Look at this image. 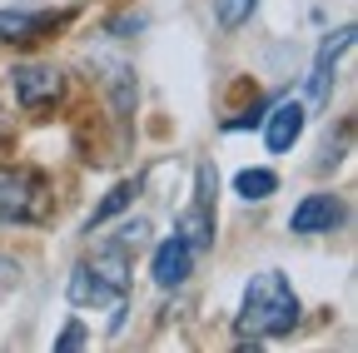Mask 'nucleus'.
<instances>
[{"mask_svg":"<svg viewBox=\"0 0 358 353\" xmlns=\"http://www.w3.org/2000/svg\"><path fill=\"white\" fill-rule=\"evenodd\" d=\"M299 324V298H294V289H289V279L279 274V269H264V274H254L249 279V289H244V303H239V329H244V338H279V333H289Z\"/></svg>","mask_w":358,"mask_h":353,"instance_id":"nucleus-1","label":"nucleus"},{"mask_svg":"<svg viewBox=\"0 0 358 353\" xmlns=\"http://www.w3.org/2000/svg\"><path fill=\"white\" fill-rule=\"evenodd\" d=\"M50 219V185L30 169H0V224H40Z\"/></svg>","mask_w":358,"mask_h":353,"instance_id":"nucleus-2","label":"nucleus"},{"mask_svg":"<svg viewBox=\"0 0 358 353\" xmlns=\"http://www.w3.org/2000/svg\"><path fill=\"white\" fill-rule=\"evenodd\" d=\"M10 85H15V100L25 110H45V105H55L65 95V75L55 65H20L10 75Z\"/></svg>","mask_w":358,"mask_h":353,"instance_id":"nucleus-3","label":"nucleus"},{"mask_svg":"<svg viewBox=\"0 0 358 353\" xmlns=\"http://www.w3.org/2000/svg\"><path fill=\"white\" fill-rule=\"evenodd\" d=\"M189 269H194V249L179 239V234H169L159 249H155V284L159 289H179L189 279Z\"/></svg>","mask_w":358,"mask_h":353,"instance_id":"nucleus-4","label":"nucleus"},{"mask_svg":"<svg viewBox=\"0 0 358 353\" xmlns=\"http://www.w3.org/2000/svg\"><path fill=\"white\" fill-rule=\"evenodd\" d=\"M60 25L55 10H0V40H10V45H35L40 35H50Z\"/></svg>","mask_w":358,"mask_h":353,"instance_id":"nucleus-5","label":"nucleus"},{"mask_svg":"<svg viewBox=\"0 0 358 353\" xmlns=\"http://www.w3.org/2000/svg\"><path fill=\"white\" fill-rule=\"evenodd\" d=\"M334 224H343V204H338L334 194H308V199L294 209V219H289L294 234H324V229H334Z\"/></svg>","mask_w":358,"mask_h":353,"instance_id":"nucleus-6","label":"nucleus"},{"mask_svg":"<svg viewBox=\"0 0 358 353\" xmlns=\"http://www.w3.org/2000/svg\"><path fill=\"white\" fill-rule=\"evenodd\" d=\"M348 45H353V25H338V35H329V40H324L319 60H313V75H308V100H329L334 65H338V55H348Z\"/></svg>","mask_w":358,"mask_h":353,"instance_id":"nucleus-7","label":"nucleus"},{"mask_svg":"<svg viewBox=\"0 0 358 353\" xmlns=\"http://www.w3.org/2000/svg\"><path fill=\"white\" fill-rule=\"evenodd\" d=\"M65 294H70V303H75V308H105V303H115V298H120V289H115L105 274H95L90 264H80V269L70 274Z\"/></svg>","mask_w":358,"mask_h":353,"instance_id":"nucleus-8","label":"nucleus"},{"mask_svg":"<svg viewBox=\"0 0 358 353\" xmlns=\"http://www.w3.org/2000/svg\"><path fill=\"white\" fill-rule=\"evenodd\" d=\"M299 135H303V105H299V100L279 105L274 115L264 120V145H268V154L294 150V145H299Z\"/></svg>","mask_w":358,"mask_h":353,"instance_id":"nucleus-9","label":"nucleus"},{"mask_svg":"<svg viewBox=\"0 0 358 353\" xmlns=\"http://www.w3.org/2000/svg\"><path fill=\"white\" fill-rule=\"evenodd\" d=\"M174 234L185 239V244H189L194 254H199V249H209V244H214V209H204V204L194 199V204H189L185 214H179V224H174Z\"/></svg>","mask_w":358,"mask_h":353,"instance_id":"nucleus-10","label":"nucleus"},{"mask_svg":"<svg viewBox=\"0 0 358 353\" xmlns=\"http://www.w3.org/2000/svg\"><path fill=\"white\" fill-rule=\"evenodd\" d=\"M90 269H95V274H105L120 294H124V284H129V249L124 244H115V249H105V254H95V259H90Z\"/></svg>","mask_w":358,"mask_h":353,"instance_id":"nucleus-11","label":"nucleus"},{"mask_svg":"<svg viewBox=\"0 0 358 353\" xmlns=\"http://www.w3.org/2000/svg\"><path fill=\"white\" fill-rule=\"evenodd\" d=\"M234 189H239V199H268L279 189V174L274 169H239L234 174Z\"/></svg>","mask_w":358,"mask_h":353,"instance_id":"nucleus-12","label":"nucleus"},{"mask_svg":"<svg viewBox=\"0 0 358 353\" xmlns=\"http://www.w3.org/2000/svg\"><path fill=\"white\" fill-rule=\"evenodd\" d=\"M129 199H134V185H129V180H124V185H115V189L95 204V214H90V229H100V224H110L115 214H124V209H129Z\"/></svg>","mask_w":358,"mask_h":353,"instance_id":"nucleus-13","label":"nucleus"},{"mask_svg":"<svg viewBox=\"0 0 358 353\" xmlns=\"http://www.w3.org/2000/svg\"><path fill=\"white\" fill-rule=\"evenodd\" d=\"M254 6H259V0H219L214 10H219V25H224V30H239V25L254 15Z\"/></svg>","mask_w":358,"mask_h":353,"instance_id":"nucleus-14","label":"nucleus"},{"mask_svg":"<svg viewBox=\"0 0 358 353\" xmlns=\"http://www.w3.org/2000/svg\"><path fill=\"white\" fill-rule=\"evenodd\" d=\"M145 239H150V224H145V219H134V224H124V229H120V239H115V244H124V249L134 254Z\"/></svg>","mask_w":358,"mask_h":353,"instance_id":"nucleus-15","label":"nucleus"},{"mask_svg":"<svg viewBox=\"0 0 358 353\" xmlns=\"http://www.w3.org/2000/svg\"><path fill=\"white\" fill-rule=\"evenodd\" d=\"M214 194H219V174L204 164V169H199V194H194V199H199L204 209H214Z\"/></svg>","mask_w":358,"mask_h":353,"instance_id":"nucleus-16","label":"nucleus"},{"mask_svg":"<svg viewBox=\"0 0 358 353\" xmlns=\"http://www.w3.org/2000/svg\"><path fill=\"white\" fill-rule=\"evenodd\" d=\"M80 343H85V324H65V333L55 338L60 353H70V348H80Z\"/></svg>","mask_w":358,"mask_h":353,"instance_id":"nucleus-17","label":"nucleus"}]
</instances>
